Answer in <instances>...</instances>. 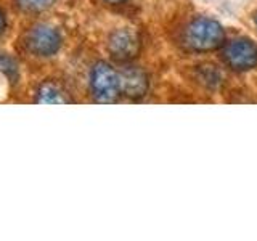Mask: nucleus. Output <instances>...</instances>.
<instances>
[{"label":"nucleus","instance_id":"8","mask_svg":"<svg viewBox=\"0 0 257 241\" xmlns=\"http://www.w3.org/2000/svg\"><path fill=\"white\" fill-rule=\"evenodd\" d=\"M61 0H7L10 10L24 20L39 18L58 5Z\"/></svg>","mask_w":257,"mask_h":241},{"label":"nucleus","instance_id":"10","mask_svg":"<svg viewBox=\"0 0 257 241\" xmlns=\"http://www.w3.org/2000/svg\"><path fill=\"white\" fill-rule=\"evenodd\" d=\"M12 10L5 4H0V42L5 40L12 34L13 29V20H12Z\"/></svg>","mask_w":257,"mask_h":241},{"label":"nucleus","instance_id":"12","mask_svg":"<svg viewBox=\"0 0 257 241\" xmlns=\"http://www.w3.org/2000/svg\"><path fill=\"white\" fill-rule=\"evenodd\" d=\"M254 23H255V26H257V13H255V16H254Z\"/></svg>","mask_w":257,"mask_h":241},{"label":"nucleus","instance_id":"9","mask_svg":"<svg viewBox=\"0 0 257 241\" xmlns=\"http://www.w3.org/2000/svg\"><path fill=\"white\" fill-rule=\"evenodd\" d=\"M0 76L13 88L21 84V60L16 53L0 50Z\"/></svg>","mask_w":257,"mask_h":241},{"label":"nucleus","instance_id":"11","mask_svg":"<svg viewBox=\"0 0 257 241\" xmlns=\"http://www.w3.org/2000/svg\"><path fill=\"white\" fill-rule=\"evenodd\" d=\"M101 2L109 7H117V5H124L125 2H128V0H101Z\"/></svg>","mask_w":257,"mask_h":241},{"label":"nucleus","instance_id":"2","mask_svg":"<svg viewBox=\"0 0 257 241\" xmlns=\"http://www.w3.org/2000/svg\"><path fill=\"white\" fill-rule=\"evenodd\" d=\"M183 44L191 52L207 53L222 48L225 44L223 26L212 18L201 16L191 20L183 31Z\"/></svg>","mask_w":257,"mask_h":241},{"label":"nucleus","instance_id":"1","mask_svg":"<svg viewBox=\"0 0 257 241\" xmlns=\"http://www.w3.org/2000/svg\"><path fill=\"white\" fill-rule=\"evenodd\" d=\"M64 47V34L58 24L29 18L15 37L13 50L21 63H45L56 58Z\"/></svg>","mask_w":257,"mask_h":241},{"label":"nucleus","instance_id":"3","mask_svg":"<svg viewBox=\"0 0 257 241\" xmlns=\"http://www.w3.org/2000/svg\"><path fill=\"white\" fill-rule=\"evenodd\" d=\"M88 92L96 103H116L122 95L120 72L108 61H96L88 72Z\"/></svg>","mask_w":257,"mask_h":241},{"label":"nucleus","instance_id":"6","mask_svg":"<svg viewBox=\"0 0 257 241\" xmlns=\"http://www.w3.org/2000/svg\"><path fill=\"white\" fill-rule=\"evenodd\" d=\"M74 101V96L66 84L56 77H45L37 80L31 90V103L36 104H64Z\"/></svg>","mask_w":257,"mask_h":241},{"label":"nucleus","instance_id":"7","mask_svg":"<svg viewBox=\"0 0 257 241\" xmlns=\"http://www.w3.org/2000/svg\"><path fill=\"white\" fill-rule=\"evenodd\" d=\"M120 72V84H122V95L132 100L143 98L148 92L150 80L148 74L135 64L125 63Z\"/></svg>","mask_w":257,"mask_h":241},{"label":"nucleus","instance_id":"5","mask_svg":"<svg viewBox=\"0 0 257 241\" xmlns=\"http://www.w3.org/2000/svg\"><path fill=\"white\" fill-rule=\"evenodd\" d=\"M142 39L139 32L131 28H119L114 29L108 36L106 40V50L109 56L117 63H131L137 55L140 53Z\"/></svg>","mask_w":257,"mask_h":241},{"label":"nucleus","instance_id":"4","mask_svg":"<svg viewBox=\"0 0 257 241\" xmlns=\"http://www.w3.org/2000/svg\"><path fill=\"white\" fill-rule=\"evenodd\" d=\"M225 66L236 72H247L257 66V44L251 39L236 37L222 45Z\"/></svg>","mask_w":257,"mask_h":241}]
</instances>
